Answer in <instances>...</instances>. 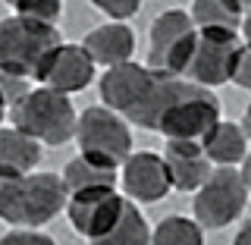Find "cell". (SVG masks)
<instances>
[{
	"mask_svg": "<svg viewBox=\"0 0 251 245\" xmlns=\"http://www.w3.org/2000/svg\"><path fill=\"white\" fill-rule=\"evenodd\" d=\"M185 88V79L157 73L151 66L123 63L100 76V101L107 110L123 116L126 123H135L141 129H160L163 113Z\"/></svg>",
	"mask_w": 251,
	"mask_h": 245,
	"instance_id": "6da1fadb",
	"label": "cell"
},
{
	"mask_svg": "<svg viewBox=\"0 0 251 245\" xmlns=\"http://www.w3.org/2000/svg\"><path fill=\"white\" fill-rule=\"evenodd\" d=\"M69 192L57 173L0 176V220L16 230H38L66 208Z\"/></svg>",
	"mask_w": 251,
	"mask_h": 245,
	"instance_id": "7a4b0ae2",
	"label": "cell"
},
{
	"mask_svg": "<svg viewBox=\"0 0 251 245\" xmlns=\"http://www.w3.org/2000/svg\"><path fill=\"white\" fill-rule=\"evenodd\" d=\"M13 129L28 136L38 145H66L75 138V107L66 94L47 91V88H31L25 98L16 104L10 113Z\"/></svg>",
	"mask_w": 251,
	"mask_h": 245,
	"instance_id": "3957f363",
	"label": "cell"
},
{
	"mask_svg": "<svg viewBox=\"0 0 251 245\" xmlns=\"http://www.w3.org/2000/svg\"><path fill=\"white\" fill-rule=\"evenodd\" d=\"M75 141H78V154L94 161V163H100V167H107V170L123 167L132 157L129 123L123 116H116L113 110L100 107V104L85 107L78 113Z\"/></svg>",
	"mask_w": 251,
	"mask_h": 245,
	"instance_id": "277c9868",
	"label": "cell"
},
{
	"mask_svg": "<svg viewBox=\"0 0 251 245\" xmlns=\"http://www.w3.org/2000/svg\"><path fill=\"white\" fill-rule=\"evenodd\" d=\"M57 44H63V38L53 26H38V22L10 16L0 22V69L19 79H35L47 54Z\"/></svg>",
	"mask_w": 251,
	"mask_h": 245,
	"instance_id": "5b68a950",
	"label": "cell"
},
{
	"mask_svg": "<svg viewBox=\"0 0 251 245\" xmlns=\"http://www.w3.org/2000/svg\"><path fill=\"white\" fill-rule=\"evenodd\" d=\"M198 41L188 10H163L151 22V44H148V66L157 73L182 79L192 63V51Z\"/></svg>",
	"mask_w": 251,
	"mask_h": 245,
	"instance_id": "8992f818",
	"label": "cell"
},
{
	"mask_svg": "<svg viewBox=\"0 0 251 245\" xmlns=\"http://www.w3.org/2000/svg\"><path fill=\"white\" fill-rule=\"evenodd\" d=\"M245 204H248V189L242 173L235 167H214L207 183L195 192L192 201L195 223L201 230H223L242 217Z\"/></svg>",
	"mask_w": 251,
	"mask_h": 245,
	"instance_id": "52a82bcc",
	"label": "cell"
},
{
	"mask_svg": "<svg viewBox=\"0 0 251 245\" xmlns=\"http://www.w3.org/2000/svg\"><path fill=\"white\" fill-rule=\"evenodd\" d=\"M217 123H220V101L214 98V91L185 82L179 98L163 113L157 132H163L170 141H195V145H201L204 136Z\"/></svg>",
	"mask_w": 251,
	"mask_h": 245,
	"instance_id": "ba28073f",
	"label": "cell"
},
{
	"mask_svg": "<svg viewBox=\"0 0 251 245\" xmlns=\"http://www.w3.org/2000/svg\"><path fill=\"white\" fill-rule=\"evenodd\" d=\"M242 44L239 35H210V31H198V41L192 51V63H188V82L201 85V88H217V85L232 82L235 63H239Z\"/></svg>",
	"mask_w": 251,
	"mask_h": 245,
	"instance_id": "9c48e42d",
	"label": "cell"
},
{
	"mask_svg": "<svg viewBox=\"0 0 251 245\" xmlns=\"http://www.w3.org/2000/svg\"><path fill=\"white\" fill-rule=\"evenodd\" d=\"M123 204L126 198L116 189H88V192L69 195V201H66L69 226L78 236L98 242L100 236H107L116 226V220L123 214Z\"/></svg>",
	"mask_w": 251,
	"mask_h": 245,
	"instance_id": "30bf717a",
	"label": "cell"
},
{
	"mask_svg": "<svg viewBox=\"0 0 251 245\" xmlns=\"http://www.w3.org/2000/svg\"><path fill=\"white\" fill-rule=\"evenodd\" d=\"M35 79L41 82V88L69 98V94L85 91L94 82V63L82 44H57L47 54V60L41 63Z\"/></svg>",
	"mask_w": 251,
	"mask_h": 245,
	"instance_id": "8fae6325",
	"label": "cell"
},
{
	"mask_svg": "<svg viewBox=\"0 0 251 245\" xmlns=\"http://www.w3.org/2000/svg\"><path fill=\"white\" fill-rule=\"evenodd\" d=\"M120 183L126 189V198L141 201V204L163 201L173 192L167 163H163V157L154 154V151H132V157L123 163Z\"/></svg>",
	"mask_w": 251,
	"mask_h": 245,
	"instance_id": "7c38bea8",
	"label": "cell"
},
{
	"mask_svg": "<svg viewBox=\"0 0 251 245\" xmlns=\"http://www.w3.org/2000/svg\"><path fill=\"white\" fill-rule=\"evenodd\" d=\"M170 173V186L176 192H198L214 173L207 154L195 141H167V151L160 154Z\"/></svg>",
	"mask_w": 251,
	"mask_h": 245,
	"instance_id": "4fadbf2b",
	"label": "cell"
},
{
	"mask_svg": "<svg viewBox=\"0 0 251 245\" xmlns=\"http://www.w3.org/2000/svg\"><path fill=\"white\" fill-rule=\"evenodd\" d=\"M85 54L91 57L94 66H107L116 69L123 63H132V54H135V31H132L126 22H107V26H98L85 35Z\"/></svg>",
	"mask_w": 251,
	"mask_h": 245,
	"instance_id": "5bb4252c",
	"label": "cell"
},
{
	"mask_svg": "<svg viewBox=\"0 0 251 245\" xmlns=\"http://www.w3.org/2000/svg\"><path fill=\"white\" fill-rule=\"evenodd\" d=\"M201 148H204V154H207L210 167H235V163H242L245 154H248V136L242 132L239 123L220 120L214 129L204 136Z\"/></svg>",
	"mask_w": 251,
	"mask_h": 245,
	"instance_id": "9a60e30c",
	"label": "cell"
},
{
	"mask_svg": "<svg viewBox=\"0 0 251 245\" xmlns=\"http://www.w3.org/2000/svg\"><path fill=\"white\" fill-rule=\"evenodd\" d=\"M242 10L245 3L239 0H198L192 3V16L198 31H210V35H239L242 28Z\"/></svg>",
	"mask_w": 251,
	"mask_h": 245,
	"instance_id": "2e32d148",
	"label": "cell"
},
{
	"mask_svg": "<svg viewBox=\"0 0 251 245\" xmlns=\"http://www.w3.org/2000/svg\"><path fill=\"white\" fill-rule=\"evenodd\" d=\"M41 161V145L22 136L19 129L0 126V176H28Z\"/></svg>",
	"mask_w": 251,
	"mask_h": 245,
	"instance_id": "e0dca14e",
	"label": "cell"
},
{
	"mask_svg": "<svg viewBox=\"0 0 251 245\" xmlns=\"http://www.w3.org/2000/svg\"><path fill=\"white\" fill-rule=\"evenodd\" d=\"M60 179H63V186H66L69 195H78V192H88V189H116L120 173L107 170V167H100V163H94V161L78 154L63 167Z\"/></svg>",
	"mask_w": 251,
	"mask_h": 245,
	"instance_id": "ac0fdd59",
	"label": "cell"
},
{
	"mask_svg": "<svg viewBox=\"0 0 251 245\" xmlns=\"http://www.w3.org/2000/svg\"><path fill=\"white\" fill-rule=\"evenodd\" d=\"M91 245H151V226H148V220L141 217V211L135 204L126 201L116 226Z\"/></svg>",
	"mask_w": 251,
	"mask_h": 245,
	"instance_id": "d6986e66",
	"label": "cell"
},
{
	"mask_svg": "<svg viewBox=\"0 0 251 245\" xmlns=\"http://www.w3.org/2000/svg\"><path fill=\"white\" fill-rule=\"evenodd\" d=\"M151 245H204V230L192 217H163L151 233Z\"/></svg>",
	"mask_w": 251,
	"mask_h": 245,
	"instance_id": "ffe728a7",
	"label": "cell"
},
{
	"mask_svg": "<svg viewBox=\"0 0 251 245\" xmlns=\"http://www.w3.org/2000/svg\"><path fill=\"white\" fill-rule=\"evenodd\" d=\"M13 13L19 19L38 22V26H53L57 28V19L63 16V3L60 0H16Z\"/></svg>",
	"mask_w": 251,
	"mask_h": 245,
	"instance_id": "44dd1931",
	"label": "cell"
},
{
	"mask_svg": "<svg viewBox=\"0 0 251 245\" xmlns=\"http://www.w3.org/2000/svg\"><path fill=\"white\" fill-rule=\"evenodd\" d=\"M28 91H31L28 88V79H19V76L3 73V69H0V101L6 104V110H13Z\"/></svg>",
	"mask_w": 251,
	"mask_h": 245,
	"instance_id": "7402d4cb",
	"label": "cell"
},
{
	"mask_svg": "<svg viewBox=\"0 0 251 245\" xmlns=\"http://www.w3.org/2000/svg\"><path fill=\"white\" fill-rule=\"evenodd\" d=\"M98 10L113 16V22H126L138 13V0H98Z\"/></svg>",
	"mask_w": 251,
	"mask_h": 245,
	"instance_id": "603a6c76",
	"label": "cell"
},
{
	"mask_svg": "<svg viewBox=\"0 0 251 245\" xmlns=\"http://www.w3.org/2000/svg\"><path fill=\"white\" fill-rule=\"evenodd\" d=\"M0 245H57V242L38 230H13V233L0 236Z\"/></svg>",
	"mask_w": 251,
	"mask_h": 245,
	"instance_id": "cb8c5ba5",
	"label": "cell"
},
{
	"mask_svg": "<svg viewBox=\"0 0 251 245\" xmlns=\"http://www.w3.org/2000/svg\"><path fill=\"white\" fill-rule=\"evenodd\" d=\"M232 82L239 85V88L251 91V51H248V47H242V54H239V63H235Z\"/></svg>",
	"mask_w": 251,
	"mask_h": 245,
	"instance_id": "d4e9b609",
	"label": "cell"
},
{
	"mask_svg": "<svg viewBox=\"0 0 251 245\" xmlns=\"http://www.w3.org/2000/svg\"><path fill=\"white\" fill-rule=\"evenodd\" d=\"M242 41H245V44H242V47H248V51H251V3H245V10H242Z\"/></svg>",
	"mask_w": 251,
	"mask_h": 245,
	"instance_id": "484cf974",
	"label": "cell"
},
{
	"mask_svg": "<svg viewBox=\"0 0 251 245\" xmlns=\"http://www.w3.org/2000/svg\"><path fill=\"white\" fill-rule=\"evenodd\" d=\"M232 245H251V220L245 226H242L239 233H235V239H232Z\"/></svg>",
	"mask_w": 251,
	"mask_h": 245,
	"instance_id": "4316f807",
	"label": "cell"
},
{
	"mask_svg": "<svg viewBox=\"0 0 251 245\" xmlns=\"http://www.w3.org/2000/svg\"><path fill=\"white\" fill-rule=\"evenodd\" d=\"M242 179H245V189H248V192H251V151L245 154V161H242Z\"/></svg>",
	"mask_w": 251,
	"mask_h": 245,
	"instance_id": "83f0119b",
	"label": "cell"
},
{
	"mask_svg": "<svg viewBox=\"0 0 251 245\" xmlns=\"http://www.w3.org/2000/svg\"><path fill=\"white\" fill-rule=\"evenodd\" d=\"M239 126H242V132H245V136H248V141H251V104L245 107V120H242Z\"/></svg>",
	"mask_w": 251,
	"mask_h": 245,
	"instance_id": "f1b7e54d",
	"label": "cell"
},
{
	"mask_svg": "<svg viewBox=\"0 0 251 245\" xmlns=\"http://www.w3.org/2000/svg\"><path fill=\"white\" fill-rule=\"evenodd\" d=\"M6 113H10V110H6V104H3V101H0V123L6 120Z\"/></svg>",
	"mask_w": 251,
	"mask_h": 245,
	"instance_id": "f546056e",
	"label": "cell"
}]
</instances>
